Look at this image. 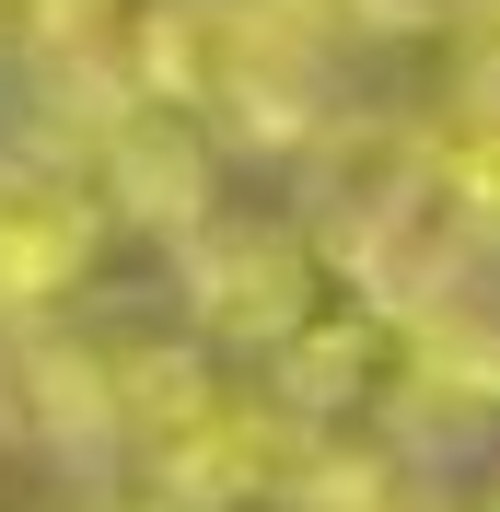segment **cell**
Instances as JSON below:
<instances>
[{
	"mask_svg": "<svg viewBox=\"0 0 500 512\" xmlns=\"http://www.w3.org/2000/svg\"><path fill=\"white\" fill-rule=\"evenodd\" d=\"M198 303H210L221 326H233V338H280L291 315H303V256L291 245H245V256H210V268H198Z\"/></svg>",
	"mask_w": 500,
	"mask_h": 512,
	"instance_id": "3",
	"label": "cell"
},
{
	"mask_svg": "<svg viewBox=\"0 0 500 512\" xmlns=\"http://www.w3.org/2000/svg\"><path fill=\"white\" fill-rule=\"evenodd\" d=\"M94 256V187L59 163H0V326L59 303Z\"/></svg>",
	"mask_w": 500,
	"mask_h": 512,
	"instance_id": "1",
	"label": "cell"
},
{
	"mask_svg": "<svg viewBox=\"0 0 500 512\" xmlns=\"http://www.w3.org/2000/svg\"><path fill=\"white\" fill-rule=\"evenodd\" d=\"M117 187H128V210H152V222H198L210 163H198L187 117H128L117 128Z\"/></svg>",
	"mask_w": 500,
	"mask_h": 512,
	"instance_id": "2",
	"label": "cell"
},
{
	"mask_svg": "<svg viewBox=\"0 0 500 512\" xmlns=\"http://www.w3.org/2000/svg\"><path fill=\"white\" fill-rule=\"evenodd\" d=\"M466 140H500V47L477 59V82H466Z\"/></svg>",
	"mask_w": 500,
	"mask_h": 512,
	"instance_id": "4",
	"label": "cell"
}]
</instances>
